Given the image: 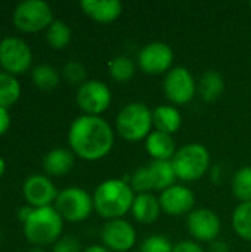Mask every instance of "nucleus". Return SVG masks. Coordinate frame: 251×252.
Wrapping results in <instances>:
<instances>
[{
	"label": "nucleus",
	"instance_id": "1",
	"mask_svg": "<svg viewBox=\"0 0 251 252\" xmlns=\"http://www.w3.org/2000/svg\"><path fill=\"white\" fill-rule=\"evenodd\" d=\"M115 143V130L102 117L80 115L68 130L71 152L84 161H101L108 157Z\"/></svg>",
	"mask_w": 251,
	"mask_h": 252
},
{
	"label": "nucleus",
	"instance_id": "2",
	"mask_svg": "<svg viewBox=\"0 0 251 252\" xmlns=\"http://www.w3.org/2000/svg\"><path fill=\"white\" fill-rule=\"evenodd\" d=\"M92 196L96 214L109 221L130 214L136 193L127 179H108L96 186Z\"/></svg>",
	"mask_w": 251,
	"mask_h": 252
},
{
	"label": "nucleus",
	"instance_id": "3",
	"mask_svg": "<svg viewBox=\"0 0 251 252\" xmlns=\"http://www.w3.org/2000/svg\"><path fill=\"white\" fill-rule=\"evenodd\" d=\"M114 130L126 142L138 143L145 140L154 130L152 109L143 102L126 103L115 117Z\"/></svg>",
	"mask_w": 251,
	"mask_h": 252
},
{
	"label": "nucleus",
	"instance_id": "4",
	"mask_svg": "<svg viewBox=\"0 0 251 252\" xmlns=\"http://www.w3.org/2000/svg\"><path fill=\"white\" fill-rule=\"evenodd\" d=\"M64 230V219L55 207L33 208L30 217L24 223V235L30 244L43 248L53 245Z\"/></svg>",
	"mask_w": 251,
	"mask_h": 252
},
{
	"label": "nucleus",
	"instance_id": "5",
	"mask_svg": "<svg viewBox=\"0 0 251 252\" xmlns=\"http://www.w3.org/2000/svg\"><path fill=\"white\" fill-rule=\"evenodd\" d=\"M172 164L175 167L178 180L182 183H195L210 171L212 155L204 145L192 142L178 149Z\"/></svg>",
	"mask_w": 251,
	"mask_h": 252
},
{
	"label": "nucleus",
	"instance_id": "6",
	"mask_svg": "<svg viewBox=\"0 0 251 252\" xmlns=\"http://www.w3.org/2000/svg\"><path fill=\"white\" fill-rule=\"evenodd\" d=\"M55 208L64 221L81 223L95 211L93 196L81 188L70 186L59 192L55 201Z\"/></svg>",
	"mask_w": 251,
	"mask_h": 252
},
{
	"label": "nucleus",
	"instance_id": "7",
	"mask_svg": "<svg viewBox=\"0 0 251 252\" xmlns=\"http://www.w3.org/2000/svg\"><path fill=\"white\" fill-rule=\"evenodd\" d=\"M53 21V10L44 0H24L13 10V24L24 32L47 30Z\"/></svg>",
	"mask_w": 251,
	"mask_h": 252
},
{
	"label": "nucleus",
	"instance_id": "8",
	"mask_svg": "<svg viewBox=\"0 0 251 252\" xmlns=\"http://www.w3.org/2000/svg\"><path fill=\"white\" fill-rule=\"evenodd\" d=\"M163 92L173 106L189 103L197 94V80L186 66H173L163 80Z\"/></svg>",
	"mask_w": 251,
	"mask_h": 252
},
{
	"label": "nucleus",
	"instance_id": "9",
	"mask_svg": "<svg viewBox=\"0 0 251 252\" xmlns=\"http://www.w3.org/2000/svg\"><path fill=\"white\" fill-rule=\"evenodd\" d=\"M75 102L84 115L102 117L112 102L111 89L101 80H87L75 93Z\"/></svg>",
	"mask_w": 251,
	"mask_h": 252
},
{
	"label": "nucleus",
	"instance_id": "10",
	"mask_svg": "<svg viewBox=\"0 0 251 252\" xmlns=\"http://www.w3.org/2000/svg\"><path fill=\"white\" fill-rule=\"evenodd\" d=\"M175 52L170 44L164 41L146 43L138 53L136 65L146 75L167 74L173 68Z\"/></svg>",
	"mask_w": 251,
	"mask_h": 252
},
{
	"label": "nucleus",
	"instance_id": "11",
	"mask_svg": "<svg viewBox=\"0 0 251 252\" xmlns=\"http://www.w3.org/2000/svg\"><path fill=\"white\" fill-rule=\"evenodd\" d=\"M186 230L192 241L198 244H212L219 239L222 220L210 208H195L186 216Z\"/></svg>",
	"mask_w": 251,
	"mask_h": 252
},
{
	"label": "nucleus",
	"instance_id": "12",
	"mask_svg": "<svg viewBox=\"0 0 251 252\" xmlns=\"http://www.w3.org/2000/svg\"><path fill=\"white\" fill-rule=\"evenodd\" d=\"M33 52L19 37H4L0 41V65L12 75L24 74L31 68Z\"/></svg>",
	"mask_w": 251,
	"mask_h": 252
},
{
	"label": "nucleus",
	"instance_id": "13",
	"mask_svg": "<svg viewBox=\"0 0 251 252\" xmlns=\"http://www.w3.org/2000/svg\"><path fill=\"white\" fill-rule=\"evenodd\" d=\"M101 241L111 252H129L138 242L135 226L126 219L105 221L101 230Z\"/></svg>",
	"mask_w": 251,
	"mask_h": 252
},
{
	"label": "nucleus",
	"instance_id": "14",
	"mask_svg": "<svg viewBox=\"0 0 251 252\" xmlns=\"http://www.w3.org/2000/svg\"><path fill=\"white\" fill-rule=\"evenodd\" d=\"M164 214L170 217H183L195 210V193L183 183H176L158 195Z\"/></svg>",
	"mask_w": 251,
	"mask_h": 252
},
{
	"label": "nucleus",
	"instance_id": "15",
	"mask_svg": "<svg viewBox=\"0 0 251 252\" xmlns=\"http://www.w3.org/2000/svg\"><path fill=\"white\" fill-rule=\"evenodd\" d=\"M22 195L30 207L43 208V207H52L59 192L55 183L49 177L43 174H33L27 177V180L24 182Z\"/></svg>",
	"mask_w": 251,
	"mask_h": 252
},
{
	"label": "nucleus",
	"instance_id": "16",
	"mask_svg": "<svg viewBox=\"0 0 251 252\" xmlns=\"http://www.w3.org/2000/svg\"><path fill=\"white\" fill-rule=\"evenodd\" d=\"M81 10L99 24H111L123 13V4L117 0H81Z\"/></svg>",
	"mask_w": 251,
	"mask_h": 252
},
{
	"label": "nucleus",
	"instance_id": "17",
	"mask_svg": "<svg viewBox=\"0 0 251 252\" xmlns=\"http://www.w3.org/2000/svg\"><path fill=\"white\" fill-rule=\"evenodd\" d=\"M130 214H132L133 220L139 224H143V226L154 224L163 214L158 196H155L154 193L136 195Z\"/></svg>",
	"mask_w": 251,
	"mask_h": 252
},
{
	"label": "nucleus",
	"instance_id": "18",
	"mask_svg": "<svg viewBox=\"0 0 251 252\" xmlns=\"http://www.w3.org/2000/svg\"><path fill=\"white\" fill-rule=\"evenodd\" d=\"M145 149L151 161H172L178 152L173 136L158 130H152L145 139Z\"/></svg>",
	"mask_w": 251,
	"mask_h": 252
},
{
	"label": "nucleus",
	"instance_id": "19",
	"mask_svg": "<svg viewBox=\"0 0 251 252\" xmlns=\"http://www.w3.org/2000/svg\"><path fill=\"white\" fill-rule=\"evenodd\" d=\"M152 123L154 130L173 136L182 127V114L178 106H173L170 103L158 105L155 109H152Z\"/></svg>",
	"mask_w": 251,
	"mask_h": 252
},
{
	"label": "nucleus",
	"instance_id": "20",
	"mask_svg": "<svg viewBox=\"0 0 251 252\" xmlns=\"http://www.w3.org/2000/svg\"><path fill=\"white\" fill-rule=\"evenodd\" d=\"M225 87H226V83H225L223 75L215 69H207L197 81V93L207 103H212L220 99L225 92Z\"/></svg>",
	"mask_w": 251,
	"mask_h": 252
},
{
	"label": "nucleus",
	"instance_id": "21",
	"mask_svg": "<svg viewBox=\"0 0 251 252\" xmlns=\"http://www.w3.org/2000/svg\"><path fill=\"white\" fill-rule=\"evenodd\" d=\"M74 157L75 155L71 152V149L55 148L44 155L43 168L49 176H55V177L65 176L74 167V161H75Z\"/></svg>",
	"mask_w": 251,
	"mask_h": 252
},
{
	"label": "nucleus",
	"instance_id": "22",
	"mask_svg": "<svg viewBox=\"0 0 251 252\" xmlns=\"http://www.w3.org/2000/svg\"><path fill=\"white\" fill-rule=\"evenodd\" d=\"M152 192H164L170 186L176 185L178 176L172 161H151L148 164Z\"/></svg>",
	"mask_w": 251,
	"mask_h": 252
},
{
	"label": "nucleus",
	"instance_id": "23",
	"mask_svg": "<svg viewBox=\"0 0 251 252\" xmlns=\"http://www.w3.org/2000/svg\"><path fill=\"white\" fill-rule=\"evenodd\" d=\"M231 224L240 239L251 242V202H238L232 211Z\"/></svg>",
	"mask_w": 251,
	"mask_h": 252
},
{
	"label": "nucleus",
	"instance_id": "24",
	"mask_svg": "<svg viewBox=\"0 0 251 252\" xmlns=\"http://www.w3.org/2000/svg\"><path fill=\"white\" fill-rule=\"evenodd\" d=\"M136 62L126 55L112 58L108 63V74L115 83H127L136 74Z\"/></svg>",
	"mask_w": 251,
	"mask_h": 252
},
{
	"label": "nucleus",
	"instance_id": "25",
	"mask_svg": "<svg viewBox=\"0 0 251 252\" xmlns=\"http://www.w3.org/2000/svg\"><path fill=\"white\" fill-rule=\"evenodd\" d=\"M21 97V84L18 78L9 72L0 71V106L9 108Z\"/></svg>",
	"mask_w": 251,
	"mask_h": 252
},
{
	"label": "nucleus",
	"instance_id": "26",
	"mask_svg": "<svg viewBox=\"0 0 251 252\" xmlns=\"http://www.w3.org/2000/svg\"><path fill=\"white\" fill-rule=\"evenodd\" d=\"M31 78H33V83L38 89L52 90V89L58 87V84L61 81V74L58 72V69L55 66H52L49 63H40L33 68Z\"/></svg>",
	"mask_w": 251,
	"mask_h": 252
},
{
	"label": "nucleus",
	"instance_id": "27",
	"mask_svg": "<svg viewBox=\"0 0 251 252\" xmlns=\"http://www.w3.org/2000/svg\"><path fill=\"white\" fill-rule=\"evenodd\" d=\"M71 37H72L71 28L67 25V22L61 21V19H55L46 31V40H47L49 46L55 50L65 49L70 44Z\"/></svg>",
	"mask_w": 251,
	"mask_h": 252
},
{
	"label": "nucleus",
	"instance_id": "28",
	"mask_svg": "<svg viewBox=\"0 0 251 252\" xmlns=\"http://www.w3.org/2000/svg\"><path fill=\"white\" fill-rule=\"evenodd\" d=\"M231 189L240 202H251V165L241 167L234 174Z\"/></svg>",
	"mask_w": 251,
	"mask_h": 252
},
{
	"label": "nucleus",
	"instance_id": "29",
	"mask_svg": "<svg viewBox=\"0 0 251 252\" xmlns=\"http://www.w3.org/2000/svg\"><path fill=\"white\" fill-rule=\"evenodd\" d=\"M127 180H129V185H130V188L133 189V192L136 195H139V193H154L149 171H148V165H142V167L136 168Z\"/></svg>",
	"mask_w": 251,
	"mask_h": 252
},
{
	"label": "nucleus",
	"instance_id": "30",
	"mask_svg": "<svg viewBox=\"0 0 251 252\" xmlns=\"http://www.w3.org/2000/svg\"><path fill=\"white\" fill-rule=\"evenodd\" d=\"M62 77L67 83L72 86H81L87 81V71L86 66L78 61H70L62 68Z\"/></svg>",
	"mask_w": 251,
	"mask_h": 252
},
{
	"label": "nucleus",
	"instance_id": "31",
	"mask_svg": "<svg viewBox=\"0 0 251 252\" xmlns=\"http://www.w3.org/2000/svg\"><path fill=\"white\" fill-rule=\"evenodd\" d=\"M139 252H173V244L164 235H151L139 245Z\"/></svg>",
	"mask_w": 251,
	"mask_h": 252
},
{
	"label": "nucleus",
	"instance_id": "32",
	"mask_svg": "<svg viewBox=\"0 0 251 252\" xmlns=\"http://www.w3.org/2000/svg\"><path fill=\"white\" fill-rule=\"evenodd\" d=\"M81 244L80 241L72 236V235H67V236H61L55 244L52 252H81Z\"/></svg>",
	"mask_w": 251,
	"mask_h": 252
},
{
	"label": "nucleus",
	"instance_id": "33",
	"mask_svg": "<svg viewBox=\"0 0 251 252\" xmlns=\"http://www.w3.org/2000/svg\"><path fill=\"white\" fill-rule=\"evenodd\" d=\"M173 252H207L201 244L192 241V239H185L173 245Z\"/></svg>",
	"mask_w": 251,
	"mask_h": 252
},
{
	"label": "nucleus",
	"instance_id": "34",
	"mask_svg": "<svg viewBox=\"0 0 251 252\" xmlns=\"http://www.w3.org/2000/svg\"><path fill=\"white\" fill-rule=\"evenodd\" d=\"M10 127V115L7 108H1L0 106V136L4 134Z\"/></svg>",
	"mask_w": 251,
	"mask_h": 252
},
{
	"label": "nucleus",
	"instance_id": "35",
	"mask_svg": "<svg viewBox=\"0 0 251 252\" xmlns=\"http://www.w3.org/2000/svg\"><path fill=\"white\" fill-rule=\"evenodd\" d=\"M207 252H231V247H229V244H226L225 241L216 239L215 242L209 244Z\"/></svg>",
	"mask_w": 251,
	"mask_h": 252
},
{
	"label": "nucleus",
	"instance_id": "36",
	"mask_svg": "<svg viewBox=\"0 0 251 252\" xmlns=\"http://www.w3.org/2000/svg\"><path fill=\"white\" fill-rule=\"evenodd\" d=\"M210 180L216 185H219L222 182V176H223V168L220 164H216V165H212L210 168Z\"/></svg>",
	"mask_w": 251,
	"mask_h": 252
},
{
	"label": "nucleus",
	"instance_id": "37",
	"mask_svg": "<svg viewBox=\"0 0 251 252\" xmlns=\"http://www.w3.org/2000/svg\"><path fill=\"white\" fill-rule=\"evenodd\" d=\"M31 211H33V207H30V205L19 208V210H18V219H19V221L25 223V221H27V219L30 217Z\"/></svg>",
	"mask_w": 251,
	"mask_h": 252
},
{
	"label": "nucleus",
	"instance_id": "38",
	"mask_svg": "<svg viewBox=\"0 0 251 252\" xmlns=\"http://www.w3.org/2000/svg\"><path fill=\"white\" fill-rule=\"evenodd\" d=\"M81 252H111L108 248H105L104 245H90V247H86L83 248Z\"/></svg>",
	"mask_w": 251,
	"mask_h": 252
},
{
	"label": "nucleus",
	"instance_id": "39",
	"mask_svg": "<svg viewBox=\"0 0 251 252\" xmlns=\"http://www.w3.org/2000/svg\"><path fill=\"white\" fill-rule=\"evenodd\" d=\"M4 171H6V162H4V159L0 157V179L3 177Z\"/></svg>",
	"mask_w": 251,
	"mask_h": 252
},
{
	"label": "nucleus",
	"instance_id": "40",
	"mask_svg": "<svg viewBox=\"0 0 251 252\" xmlns=\"http://www.w3.org/2000/svg\"><path fill=\"white\" fill-rule=\"evenodd\" d=\"M28 252H46L43 248H38V247H36V248H33V250H30Z\"/></svg>",
	"mask_w": 251,
	"mask_h": 252
},
{
	"label": "nucleus",
	"instance_id": "41",
	"mask_svg": "<svg viewBox=\"0 0 251 252\" xmlns=\"http://www.w3.org/2000/svg\"><path fill=\"white\" fill-rule=\"evenodd\" d=\"M249 6H250V10H251V1H250V3H249Z\"/></svg>",
	"mask_w": 251,
	"mask_h": 252
}]
</instances>
